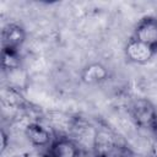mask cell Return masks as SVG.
Returning <instances> with one entry per match:
<instances>
[{
	"mask_svg": "<svg viewBox=\"0 0 157 157\" xmlns=\"http://www.w3.org/2000/svg\"><path fill=\"white\" fill-rule=\"evenodd\" d=\"M92 152L94 157H130V150L121 137L105 126L96 129Z\"/></svg>",
	"mask_w": 157,
	"mask_h": 157,
	"instance_id": "obj_1",
	"label": "cell"
},
{
	"mask_svg": "<svg viewBox=\"0 0 157 157\" xmlns=\"http://www.w3.org/2000/svg\"><path fill=\"white\" fill-rule=\"evenodd\" d=\"M131 120L136 126L145 130L157 129V110L147 98H136L129 108Z\"/></svg>",
	"mask_w": 157,
	"mask_h": 157,
	"instance_id": "obj_2",
	"label": "cell"
},
{
	"mask_svg": "<svg viewBox=\"0 0 157 157\" xmlns=\"http://www.w3.org/2000/svg\"><path fill=\"white\" fill-rule=\"evenodd\" d=\"M139 42L148 45L157 53V17L146 16L135 27L134 36Z\"/></svg>",
	"mask_w": 157,
	"mask_h": 157,
	"instance_id": "obj_3",
	"label": "cell"
},
{
	"mask_svg": "<svg viewBox=\"0 0 157 157\" xmlns=\"http://www.w3.org/2000/svg\"><path fill=\"white\" fill-rule=\"evenodd\" d=\"M26 39V32L22 26L17 23H9L2 28L1 47L2 50L18 52Z\"/></svg>",
	"mask_w": 157,
	"mask_h": 157,
	"instance_id": "obj_4",
	"label": "cell"
},
{
	"mask_svg": "<svg viewBox=\"0 0 157 157\" xmlns=\"http://www.w3.org/2000/svg\"><path fill=\"white\" fill-rule=\"evenodd\" d=\"M156 52L152 48L139 42L134 37L130 38L125 45V55L128 60L134 64H140V65L146 64L153 58Z\"/></svg>",
	"mask_w": 157,
	"mask_h": 157,
	"instance_id": "obj_5",
	"label": "cell"
},
{
	"mask_svg": "<svg viewBox=\"0 0 157 157\" xmlns=\"http://www.w3.org/2000/svg\"><path fill=\"white\" fill-rule=\"evenodd\" d=\"M81 153L80 146L70 137H56L49 145V157H77Z\"/></svg>",
	"mask_w": 157,
	"mask_h": 157,
	"instance_id": "obj_6",
	"label": "cell"
},
{
	"mask_svg": "<svg viewBox=\"0 0 157 157\" xmlns=\"http://www.w3.org/2000/svg\"><path fill=\"white\" fill-rule=\"evenodd\" d=\"M25 135L31 145L36 147H44L52 144L53 137L49 129L44 128L39 123H29L25 128Z\"/></svg>",
	"mask_w": 157,
	"mask_h": 157,
	"instance_id": "obj_7",
	"label": "cell"
},
{
	"mask_svg": "<svg viewBox=\"0 0 157 157\" xmlns=\"http://www.w3.org/2000/svg\"><path fill=\"white\" fill-rule=\"evenodd\" d=\"M108 77H109V71L101 63L88 64L81 71V80L86 85H98L107 81Z\"/></svg>",
	"mask_w": 157,
	"mask_h": 157,
	"instance_id": "obj_8",
	"label": "cell"
},
{
	"mask_svg": "<svg viewBox=\"0 0 157 157\" xmlns=\"http://www.w3.org/2000/svg\"><path fill=\"white\" fill-rule=\"evenodd\" d=\"M1 65L5 72L21 67V58H20L18 52L2 50L1 52Z\"/></svg>",
	"mask_w": 157,
	"mask_h": 157,
	"instance_id": "obj_9",
	"label": "cell"
},
{
	"mask_svg": "<svg viewBox=\"0 0 157 157\" xmlns=\"http://www.w3.org/2000/svg\"><path fill=\"white\" fill-rule=\"evenodd\" d=\"M7 148V134L5 130H1V152H4Z\"/></svg>",
	"mask_w": 157,
	"mask_h": 157,
	"instance_id": "obj_10",
	"label": "cell"
},
{
	"mask_svg": "<svg viewBox=\"0 0 157 157\" xmlns=\"http://www.w3.org/2000/svg\"><path fill=\"white\" fill-rule=\"evenodd\" d=\"M151 153H152V157H157V137H156V139L153 140V142H152Z\"/></svg>",
	"mask_w": 157,
	"mask_h": 157,
	"instance_id": "obj_11",
	"label": "cell"
},
{
	"mask_svg": "<svg viewBox=\"0 0 157 157\" xmlns=\"http://www.w3.org/2000/svg\"><path fill=\"white\" fill-rule=\"evenodd\" d=\"M77 157H88V156H86V155H82V153H80Z\"/></svg>",
	"mask_w": 157,
	"mask_h": 157,
	"instance_id": "obj_12",
	"label": "cell"
}]
</instances>
